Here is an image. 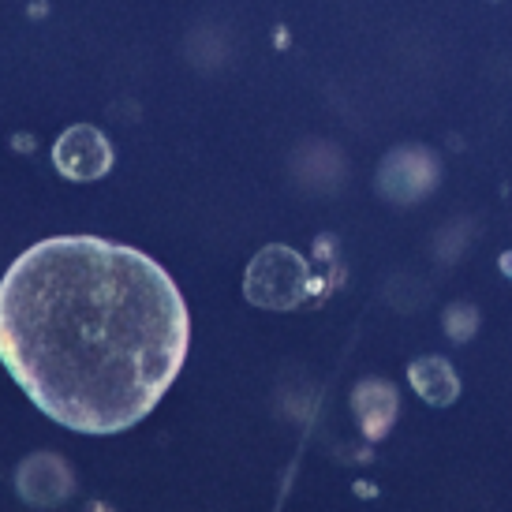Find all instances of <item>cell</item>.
I'll return each instance as SVG.
<instances>
[{"instance_id": "obj_1", "label": "cell", "mask_w": 512, "mask_h": 512, "mask_svg": "<svg viewBox=\"0 0 512 512\" xmlns=\"http://www.w3.org/2000/svg\"><path fill=\"white\" fill-rule=\"evenodd\" d=\"M191 318L154 258L101 236H49L0 281V359L79 434H120L180 374Z\"/></svg>"}, {"instance_id": "obj_2", "label": "cell", "mask_w": 512, "mask_h": 512, "mask_svg": "<svg viewBox=\"0 0 512 512\" xmlns=\"http://www.w3.org/2000/svg\"><path fill=\"white\" fill-rule=\"evenodd\" d=\"M307 292H311L307 258L285 243L262 247L243 273V296L262 311H292L307 299Z\"/></svg>"}, {"instance_id": "obj_4", "label": "cell", "mask_w": 512, "mask_h": 512, "mask_svg": "<svg viewBox=\"0 0 512 512\" xmlns=\"http://www.w3.org/2000/svg\"><path fill=\"white\" fill-rule=\"evenodd\" d=\"M15 486L30 505H57L72 494V471L57 453H34L23 460Z\"/></svg>"}, {"instance_id": "obj_3", "label": "cell", "mask_w": 512, "mask_h": 512, "mask_svg": "<svg viewBox=\"0 0 512 512\" xmlns=\"http://www.w3.org/2000/svg\"><path fill=\"white\" fill-rule=\"evenodd\" d=\"M53 161H57V172L68 176V180H98L113 169V146L101 135L98 128L90 124H79V128H68L53 146Z\"/></svg>"}, {"instance_id": "obj_5", "label": "cell", "mask_w": 512, "mask_h": 512, "mask_svg": "<svg viewBox=\"0 0 512 512\" xmlns=\"http://www.w3.org/2000/svg\"><path fill=\"white\" fill-rule=\"evenodd\" d=\"M412 385H415V393L427 397L430 404H453L456 393H460V382H456L453 367L438 356L412 363Z\"/></svg>"}]
</instances>
